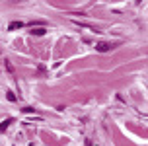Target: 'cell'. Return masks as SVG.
Wrapping results in <instances>:
<instances>
[{
	"label": "cell",
	"instance_id": "obj_7",
	"mask_svg": "<svg viewBox=\"0 0 148 146\" xmlns=\"http://www.w3.org/2000/svg\"><path fill=\"white\" fill-rule=\"evenodd\" d=\"M8 99H10V101H16V95L12 94V92H8Z\"/></svg>",
	"mask_w": 148,
	"mask_h": 146
},
{
	"label": "cell",
	"instance_id": "obj_5",
	"mask_svg": "<svg viewBox=\"0 0 148 146\" xmlns=\"http://www.w3.org/2000/svg\"><path fill=\"white\" fill-rule=\"evenodd\" d=\"M4 62H6V68H8V70H10V72H14V66L10 64V60H4Z\"/></svg>",
	"mask_w": 148,
	"mask_h": 146
},
{
	"label": "cell",
	"instance_id": "obj_3",
	"mask_svg": "<svg viewBox=\"0 0 148 146\" xmlns=\"http://www.w3.org/2000/svg\"><path fill=\"white\" fill-rule=\"evenodd\" d=\"M45 31H47L45 27H33V29H31L33 35H45Z\"/></svg>",
	"mask_w": 148,
	"mask_h": 146
},
{
	"label": "cell",
	"instance_id": "obj_4",
	"mask_svg": "<svg viewBox=\"0 0 148 146\" xmlns=\"http://www.w3.org/2000/svg\"><path fill=\"white\" fill-rule=\"evenodd\" d=\"M10 125H12V119H6L4 123L0 125V132H2V131H6V129H8V127H10Z\"/></svg>",
	"mask_w": 148,
	"mask_h": 146
},
{
	"label": "cell",
	"instance_id": "obj_1",
	"mask_svg": "<svg viewBox=\"0 0 148 146\" xmlns=\"http://www.w3.org/2000/svg\"><path fill=\"white\" fill-rule=\"evenodd\" d=\"M96 49H97L99 53H107V51L111 49V45H109V43H97V45H96Z\"/></svg>",
	"mask_w": 148,
	"mask_h": 146
},
{
	"label": "cell",
	"instance_id": "obj_6",
	"mask_svg": "<svg viewBox=\"0 0 148 146\" xmlns=\"http://www.w3.org/2000/svg\"><path fill=\"white\" fill-rule=\"evenodd\" d=\"M23 113H35L33 107H23Z\"/></svg>",
	"mask_w": 148,
	"mask_h": 146
},
{
	"label": "cell",
	"instance_id": "obj_2",
	"mask_svg": "<svg viewBox=\"0 0 148 146\" xmlns=\"http://www.w3.org/2000/svg\"><path fill=\"white\" fill-rule=\"evenodd\" d=\"M20 27H23V22H12L10 25H8V29H10V31H14V29H20Z\"/></svg>",
	"mask_w": 148,
	"mask_h": 146
}]
</instances>
